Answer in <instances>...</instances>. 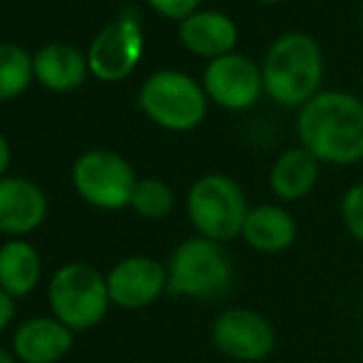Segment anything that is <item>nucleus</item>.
<instances>
[{
	"label": "nucleus",
	"mask_w": 363,
	"mask_h": 363,
	"mask_svg": "<svg viewBox=\"0 0 363 363\" xmlns=\"http://www.w3.org/2000/svg\"><path fill=\"white\" fill-rule=\"evenodd\" d=\"M181 40L193 55L201 57H225L238 43V28L223 13L206 10V13H193L181 23Z\"/></svg>",
	"instance_id": "nucleus-14"
},
{
	"label": "nucleus",
	"mask_w": 363,
	"mask_h": 363,
	"mask_svg": "<svg viewBox=\"0 0 363 363\" xmlns=\"http://www.w3.org/2000/svg\"><path fill=\"white\" fill-rule=\"evenodd\" d=\"M211 339L223 356L242 363L269 359L277 346V331L264 314L245 306H233L213 321Z\"/></svg>",
	"instance_id": "nucleus-8"
},
{
	"label": "nucleus",
	"mask_w": 363,
	"mask_h": 363,
	"mask_svg": "<svg viewBox=\"0 0 363 363\" xmlns=\"http://www.w3.org/2000/svg\"><path fill=\"white\" fill-rule=\"evenodd\" d=\"M8 166H10V146H8V141L0 136V178L8 171Z\"/></svg>",
	"instance_id": "nucleus-24"
},
{
	"label": "nucleus",
	"mask_w": 363,
	"mask_h": 363,
	"mask_svg": "<svg viewBox=\"0 0 363 363\" xmlns=\"http://www.w3.org/2000/svg\"><path fill=\"white\" fill-rule=\"evenodd\" d=\"M48 216V198L28 178H0V233L15 240L33 233Z\"/></svg>",
	"instance_id": "nucleus-13"
},
{
	"label": "nucleus",
	"mask_w": 363,
	"mask_h": 363,
	"mask_svg": "<svg viewBox=\"0 0 363 363\" xmlns=\"http://www.w3.org/2000/svg\"><path fill=\"white\" fill-rule=\"evenodd\" d=\"M262 72L242 55H225L208 65L206 94L225 109H247L262 94Z\"/></svg>",
	"instance_id": "nucleus-11"
},
{
	"label": "nucleus",
	"mask_w": 363,
	"mask_h": 363,
	"mask_svg": "<svg viewBox=\"0 0 363 363\" xmlns=\"http://www.w3.org/2000/svg\"><path fill=\"white\" fill-rule=\"evenodd\" d=\"M33 67H35V77L48 89L69 91L84 82L89 62H86L84 55L77 48H72V45L57 43L40 50L33 60Z\"/></svg>",
	"instance_id": "nucleus-17"
},
{
	"label": "nucleus",
	"mask_w": 363,
	"mask_h": 363,
	"mask_svg": "<svg viewBox=\"0 0 363 363\" xmlns=\"http://www.w3.org/2000/svg\"><path fill=\"white\" fill-rule=\"evenodd\" d=\"M242 240L252 250L264 255L284 252L296 240V223L284 208L257 206L247 213L242 228Z\"/></svg>",
	"instance_id": "nucleus-15"
},
{
	"label": "nucleus",
	"mask_w": 363,
	"mask_h": 363,
	"mask_svg": "<svg viewBox=\"0 0 363 363\" xmlns=\"http://www.w3.org/2000/svg\"><path fill=\"white\" fill-rule=\"evenodd\" d=\"M48 301L55 319L74 331H89L104 321L111 306L106 274L89 262H67L55 269L48 284Z\"/></svg>",
	"instance_id": "nucleus-4"
},
{
	"label": "nucleus",
	"mask_w": 363,
	"mask_h": 363,
	"mask_svg": "<svg viewBox=\"0 0 363 363\" xmlns=\"http://www.w3.org/2000/svg\"><path fill=\"white\" fill-rule=\"evenodd\" d=\"M324 62L309 35L289 33L269 48L262 67L264 91L282 106H301L319 91Z\"/></svg>",
	"instance_id": "nucleus-2"
},
{
	"label": "nucleus",
	"mask_w": 363,
	"mask_h": 363,
	"mask_svg": "<svg viewBox=\"0 0 363 363\" xmlns=\"http://www.w3.org/2000/svg\"><path fill=\"white\" fill-rule=\"evenodd\" d=\"M301 148L324 163L349 166L363 158V104L346 91H321L296 119Z\"/></svg>",
	"instance_id": "nucleus-1"
},
{
	"label": "nucleus",
	"mask_w": 363,
	"mask_h": 363,
	"mask_svg": "<svg viewBox=\"0 0 363 363\" xmlns=\"http://www.w3.org/2000/svg\"><path fill=\"white\" fill-rule=\"evenodd\" d=\"M74 346V331L55 316L25 319L13 334V354L23 363H60Z\"/></svg>",
	"instance_id": "nucleus-12"
},
{
	"label": "nucleus",
	"mask_w": 363,
	"mask_h": 363,
	"mask_svg": "<svg viewBox=\"0 0 363 363\" xmlns=\"http://www.w3.org/2000/svg\"><path fill=\"white\" fill-rule=\"evenodd\" d=\"M262 3H279V0H262Z\"/></svg>",
	"instance_id": "nucleus-26"
},
{
	"label": "nucleus",
	"mask_w": 363,
	"mask_h": 363,
	"mask_svg": "<svg viewBox=\"0 0 363 363\" xmlns=\"http://www.w3.org/2000/svg\"><path fill=\"white\" fill-rule=\"evenodd\" d=\"M72 183L82 201L99 211H121L131 206L136 188L134 168L114 151L94 148L77 158L72 168Z\"/></svg>",
	"instance_id": "nucleus-7"
},
{
	"label": "nucleus",
	"mask_w": 363,
	"mask_h": 363,
	"mask_svg": "<svg viewBox=\"0 0 363 363\" xmlns=\"http://www.w3.org/2000/svg\"><path fill=\"white\" fill-rule=\"evenodd\" d=\"M153 10H158L161 15L171 20H186L196 13L201 0H148Z\"/></svg>",
	"instance_id": "nucleus-22"
},
{
	"label": "nucleus",
	"mask_w": 363,
	"mask_h": 363,
	"mask_svg": "<svg viewBox=\"0 0 363 363\" xmlns=\"http://www.w3.org/2000/svg\"><path fill=\"white\" fill-rule=\"evenodd\" d=\"M141 109L158 126L171 131L196 129L206 116V94L183 72H156L141 86Z\"/></svg>",
	"instance_id": "nucleus-6"
},
{
	"label": "nucleus",
	"mask_w": 363,
	"mask_h": 363,
	"mask_svg": "<svg viewBox=\"0 0 363 363\" xmlns=\"http://www.w3.org/2000/svg\"><path fill=\"white\" fill-rule=\"evenodd\" d=\"M15 311H18V306H15V299L3 287H0V334H3V331L8 329L10 324H13Z\"/></svg>",
	"instance_id": "nucleus-23"
},
{
	"label": "nucleus",
	"mask_w": 363,
	"mask_h": 363,
	"mask_svg": "<svg viewBox=\"0 0 363 363\" xmlns=\"http://www.w3.org/2000/svg\"><path fill=\"white\" fill-rule=\"evenodd\" d=\"M166 269L168 294L201 301H213L228 294L235 279L233 259L223 250V245L201 235L183 240L171 252Z\"/></svg>",
	"instance_id": "nucleus-3"
},
{
	"label": "nucleus",
	"mask_w": 363,
	"mask_h": 363,
	"mask_svg": "<svg viewBox=\"0 0 363 363\" xmlns=\"http://www.w3.org/2000/svg\"><path fill=\"white\" fill-rule=\"evenodd\" d=\"M247 213L250 208L242 188L228 176H203L188 191V218L198 235L213 242L223 245L240 238Z\"/></svg>",
	"instance_id": "nucleus-5"
},
{
	"label": "nucleus",
	"mask_w": 363,
	"mask_h": 363,
	"mask_svg": "<svg viewBox=\"0 0 363 363\" xmlns=\"http://www.w3.org/2000/svg\"><path fill=\"white\" fill-rule=\"evenodd\" d=\"M361 28H363V13H361Z\"/></svg>",
	"instance_id": "nucleus-28"
},
{
	"label": "nucleus",
	"mask_w": 363,
	"mask_h": 363,
	"mask_svg": "<svg viewBox=\"0 0 363 363\" xmlns=\"http://www.w3.org/2000/svg\"><path fill=\"white\" fill-rule=\"evenodd\" d=\"M361 346H363V329H361Z\"/></svg>",
	"instance_id": "nucleus-27"
},
{
	"label": "nucleus",
	"mask_w": 363,
	"mask_h": 363,
	"mask_svg": "<svg viewBox=\"0 0 363 363\" xmlns=\"http://www.w3.org/2000/svg\"><path fill=\"white\" fill-rule=\"evenodd\" d=\"M341 220L346 230L363 245V183L349 188L341 201Z\"/></svg>",
	"instance_id": "nucleus-21"
},
{
	"label": "nucleus",
	"mask_w": 363,
	"mask_h": 363,
	"mask_svg": "<svg viewBox=\"0 0 363 363\" xmlns=\"http://www.w3.org/2000/svg\"><path fill=\"white\" fill-rule=\"evenodd\" d=\"M0 363H18V361H15V356L10 354V351H5L3 346H0Z\"/></svg>",
	"instance_id": "nucleus-25"
},
{
	"label": "nucleus",
	"mask_w": 363,
	"mask_h": 363,
	"mask_svg": "<svg viewBox=\"0 0 363 363\" xmlns=\"http://www.w3.org/2000/svg\"><path fill=\"white\" fill-rule=\"evenodd\" d=\"M173 206H176V196H173L171 186L158 178H144L136 183L134 196H131V208L146 220H163L171 216Z\"/></svg>",
	"instance_id": "nucleus-20"
},
{
	"label": "nucleus",
	"mask_w": 363,
	"mask_h": 363,
	"mask_svg": "<svg viewBox=\"0 0 363 363\" xmlns=\"http://www.w3.org/2000/svg\"><path fill=\"white\" fill-rule=\"evenodd\" d=\"M144 38L134 18H119L94 38L86 62L101 82H119L134 72L141 60Z\"/></svg>",
	"instance_id": "nucleus-10"
},
{
	"label": "nucleus",
	"mask_w": 363,
	"mask_h": 363,
	"mask_svg": "<svg viewBox=\"0 0 363 363\" xmlns=\"http://www.w3.org/2000/svg\"><path fill=\"white\" fill-rule=\"evenodd\" d=\"M319 158L311 156L306 148H289L274 161L269 173V186L279 201H299L319 178Z\"/></svg>",
	"instance_id": "nucleus-18"
},
{
	"label": "nucleus",
	"mask_w": 363,
	"mask_h": 363,
	"mask_svg": "<svg viewBox=\"0 0 363 363\" xmlns=\"http://www.w3.org/2000/svg\"><path fill=\"white\" fill-rule=\"evenodd\" d=\"M43 277V257L28 240H10L0 245V287L13 299H23L38 287Z\"/></svg>",
	"instance_id": "nucleus-16"
},
{
	"label": "nucleus",
	"mask_w": 363,
	"mask_h": 363,
	"mask_svg": "<svg viewBox=\"0 0 363 363\" xmlns=\"http://www.w3.org/2000/svg\"><path fill=\"white\" fill-rule=\"evenodd\" d=\"M35 77L33 57L23 48L0 45V101L15 99L30 86Z\"/></svg>",
	"instance_id": "nucleus-19"
},
{
	"label": "nucleus",
	"mask_w": 363,
	"mask_h": 363,
	"mask_svg": "<svg viewBox=\"0 0 363 363\" xmlns=\"http://www.w3.org/2000/svg\"><path fill=\"white\" fill-rule=\"evenodd\" d=\"M106 287L114 306L139 311L168 294V269L148 255H131L106 272Z\"/></svg>",
	"instance_id": "nucleus-9"
}]
</instances>
